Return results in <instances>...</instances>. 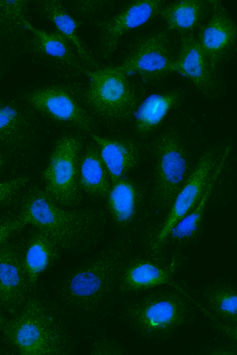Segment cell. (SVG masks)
<instances>
[{
  "label": "cell",
  "instance_id": "12",
  "mask_svg": "<svg viewBox=\"0 0 237 355\" xmlns=\"http://www.w3.org/2000/svg\"><path fill=\"white\" fill-rule=\"evenodd\" d=\"M26 28L30 36L27 51L51 69L66 78L86 75L91 71L74 46L56 30L47 32L34 27L27 20Z\"/></svg>",
  "mask_w": 237,
  "mask_h": 355
},
{
  "label": "cell",
  "instance_id": "7",
  "mask_svg": "<svg viewBox=\"0 0 237 355\" xmlns=\"http://www.w3.org/2000/svg\"><path fill=\"white\" fill-rule=\"evenodd\" d=\"M83 88L76 83L50 84L25 92L21 99L36 113L90 132L94 121L83 102Z\"/></svg>",
  "mask_w": 237,
  "mask_h": 355
},
{
  "label": "cell",
  "instance_id": "15",
  "mask_svg": "<svg viewBox=\"0 0 237 355\" xmlns=\"http://www.w3.org/2000/svg\"><path fill=\"white\" fill-rule=\"evenodd\" d=\"M30 1L0 0V74L24 51L30 36L26 28Z\"/></svg>",
  "mask_w": 237,
  "mask_h": 355
},
{
  "label": "cell",
  "instance_id": "22",
  "mask_svg": "<svg viewBox=\"0 0 237 355\" xmlns=\"http://www.w3.org/2000/svg\"><path fill=\"white\" fill-rule=\"evenodd\" d=\"M183 97L182 91L173 89L153 94L142 101L133 115L136 132L141 136L151 134L170 110L180 106Z\"/></svg>",
  "mask_w": 237,
  "mask_h": 355
},
{
  "label": "cell",
  "instance_id": "27",
  "mask_svg": "<svg viewBox=\"0 0 237 355\" xmlns=\"http://www.w3.org/2000/svg\"><path fill=\"white\" fill-rule=\"evenodd\" d=\"M232 147L233 145L231 144L227 149L213 177L197 205L171 230L169 236L170 235L174 240L178 242H185L192 239L198 231L201 224L206 203L216 180L231 153Z\"/></svg>",
  "mask_w": 237,
  "mask_h": 355
},
{
  "label": "cell",
  "instance_id": "14",
  "mask_svg": "<svg viewBox=\"0 0 237 355\" xmlns=\"http://www.w3.org/2000/svg\"><path fill=\"white\" fill-rule=\"evenodd\" d=\"M164 4V1L160 0L132 1L115 15L95 22L98 31L97 48L100 57L110 60L121 36L159 15Z\"/></svg>",
  "mask_w": 237,
  "mask_h": 355
},
{
  "label": "cell",
  "instance_id": "21",
  "mask_svg": "<svg viewBox=\"0 0 237 355\" xmlns=\"http://www.w3.org/2000/svg\"><path fill=\"white\" fill-rule=\"evenodd\" d=\"M103 161L110 175L112 183L123 178L140 160V146L129 139H109L92 134Z\"/></svg>",
  "mask_w": 237,
  "mask_h": 355
},
{
  "label": "cell",
  "instance_id": "13",
  "mask_svg": "<svg viewBox=\"0 0 237 355\" xmlns=\"http://www.w3.org/2000/svg\"><path fill=\"white\" fill-rule=\"evenodd\" d=\"M179 52L172 64L173 71L188 78L206 97L217 99L226 91L225 83L200 48L193 33L180 34Z\"/></svg>",
  "mask_w": 237,
  "mask_h": 355
},
{
  "label": "cell",
  "instance_id": "26",
  "mask_svg": "<svg viewBox=\"0 0 237 355\" xmlns=\"http://www.w3.org/2000/svg\"><path fill=\"white\" fill-rule=\"evenodd\" d=\"M202 295L207 307L218 320L237 335V295L235 287L217 284L206 288Z\"/></svg>",
  "mask_w": 237,
  "mask_h": 355
},
{
  "label": "cell",
  "instance_id": "11",
  "mask_svg": "<svg viewBox=\"0 0 237 355\" xmlns=\"http://www.w3.org/2000/svg\"><path fill=\"white\" fill-rule=\"evenodd\" d=\"M171 41L165 31L153 32L135 38L121 63L115 67L127 74H138L146 83L156 85L172 73Z\"/></svg>",
  "mask_w": 237,
  "mask_h": 355
},
{
  "label": "cell",
  "instance_id": "33",
  "mask_svg": "<svg viewBox=\"0 0 237 355\" xmlns=\"http://www.w3.org/2000/svg\"><path fill=\"white\" fill-rule=\"evenodd\" d=\"M6 162L5 159L0 155V172L4 167Z\"/></svg>",
  "mask_w": 237,
  "mask_h": 355
},
{
  "label": "cell",
  "instance_id": "20",
  "mask_svg": "<svg viewBox=\"0 0 237 355\" xmlns=\"http://www.w3.org/2000/svg\"><path fill=\"white\" fill-rule=\"evenodd\" d=\"M35 7L40 15L50 21L56 31L71 42L91 71L101 69L99 63L78 34V29L83 22L73 17L62 1L36 0L35 1Z\"/></svg>",
  "mask_w": 237,
  "mask_h": 355
},
{
  "label": "cell",
  "instance_id": "9",
  "mask_svg": "<svg viewBox=\"0 0 237 355\" xmlns=\"http://www.w3.org/2000/svg\"><path fill=\"white\" fill-rule=\"evenodd\" d=\"M40 125L36 113L15 102L0 100V155L5 160L23 163L38 149Z\"/></svg>",
  "mask_w": 237,
  "mask_h": 355
},
{
  "label": "cell",
  "instance_id": "29",
  "mask_svg": "<svg viewBox=\"0 0 237 355\" xmlns=\"http://www.w3.org/2000/svg\"><path fill=\"white\" fill-rule=\"evenodd\" d=\"M30 179L31 177L23 176L0 182V208L13 201Z\"/></svg>",
  "mask_w": 237,
  "mask_h": 355
},
{
  "label": "cell",
  "instance_id": "5",
  "mask_svg": "<svg viewBox=\"0 0 237 355\" xmlns=\"http://www.w3.org/2000/svg\"><path fill=\"white\" fill-rule=\"evenodd\" d=\"M83 99L92 115L111 122L133 117L142 102L144 91L127 74L115 67L89 71Z\"/></svg>",
  "mask_w": 237,
  "mask_h": 355
},
{
  "label": "cell",
  "instance_id": "10",
  "mask_svg": "<svg viewBox=\"0 0 237 355\" xmlns=\"http://www.w3.org/2000/svg\"><path fill=\"white\" fill-rule=\"evenodd\" d=\"M230 144L228 142L213 145L201 153L171 206L166 218L157 236L153 246L155 250L158 249L168 238L176 224L197 205Z\"/></svg>",
  "mask_w": 237,
  "mask_h": 355
},
{
  "label": "cell",
  "instance_id": "24",
  "mask_svg": "<svg viewBox=\"0 0 237 355\" xmlns=\"http://www.w3.org/2000/svg\"><path fill=\"white\" fill-rule=\"evenodd\" d=\"M209 9L208 1L177 0L164 6L159 15L169 30H176L183 34L193 33L198 28Z\"/></svg>",
  "mask_w": 237,
  "mask_h": 355
},
{
  "label": "cell",
  "instance_id": "32",
  "mask_svg": "<svg viewBox=\"0 0 237 355\" xmlns=\"http://www.w3.org/2000/svg\"><path fill=\"white\" fill-rule=\"evenodd\" d=\"M2 307L0 303V332H1L7 320L4 317L2 313Z\"/></svg>",
  "mask_w": 237,
  "mask_h": 355
},
{
  "label": "cell",
  "instance_id": "2",
  "mask_svg": "<svg viewBox=\"0 0 237 355\" xmlns=\"http://www.w3.org/2000/svg\"><path fill=\"white\" fill-rule=\"evenodd\" d=\"M125 247L114 242L66 276L59 288L64 304L76 311L91 312L113 291L126 262Z\"/></svg>",
  "mask_w": 237,
  "mask_h": 355
},
{
  "label": "cell",
  "instance_id": "6",
  "mask_svg": "<svg viewBox=\"0 0 237 355\" xmlns=\"http://www.w3.org/2000/svg\"><path fill=\"white\" fill-rule=\"evenodd\" d=\"M83 140L77 134L59 138L41 174L45 192L59 206L74 208L80 204L82 195L79 183V165Z\"/></svg>",
  "mask_w": 237,
  "mask_h": 355
},
{
  "label": "cell",
  "instance_id": "16",
  "mask_svg": "<svg viewBox=\"0 0 237 355\" xmlns=\"http://www.w3.org/2000/svg\"><path fill=\"white\" fill-rule=\"evenodd\" d=\"M210 17L198 28V42L212 65L229 58L235 47L237 27L220 0H207Z\"/></svg>",
  "mask_w": 237,
  "mask_h": 355
},
{
  "label": "cell",
  "instance_id": "19",
  "mask_svg": "<svg viewBox=\"0 0 237 355\" xmlns=\"http://www.w3.org/2000/svg\"><path fill=\"white\" fill-rule=\"evenodd\" d=\"M35 229L21 245H18L22 263L32 290L40 274L58 259L61 249L49 236Z\"/></svg>",
  "mask_w": 237,
  "mask_h": 355
},
{
  "label": "cell",
  "instance_id": "4",
  "mask_svg": "<svg viewBox=\"0 0 237 355\" xmlns=\"http://www.w3.org/2000/svg\"><path fill=\"white\" fill-rule=\"evenodd\" d=\"M194 313L190 297L182 289L166 288L129 304L124 317L131 327L143 337L161 340L190 322Z\"/></svg>",
  "mask_w": 237,
  "mask_h": 355
},
{
  "label": "cell",
  "instance_id": "28",
  "mask_svg": "<svg viewBox=\"0 0 237 355\" xmlns=\"http://www.w3.org/2000/svg\"><path fill=\"white\" fill-rule=\"evenodd\" d=\"M113 4V1L110 0H77L69 1L65 6L72 15L89 18L111 8Z\"/></svg>",
  "mask_w": 237,
  "mask_h": 355
},
{
  "label": "cell",
  "instance_id": "1",
  "mask_svg": "<svg viewBox=\"0 0 237 355\" xmlns=\"http://www.w3.org/2000/svg\"><path fill=\"white\" fill-rule=\"evenodd\" d=\"M17 217L26 225H32L47 234L61 249L72 252L84 251L97 245L107 224L103 211L63 209L35 184L24 193Z\"/></svg>",
  "mask_w": 237,
  "mask_h": 355
},
{
  "label": "cell",
  "instance_id": "30",
  "mask_svg": "<svg viewBox=\"0 0 237 355\" xmlns=\"http://www.w3.org/2000/svg\"><path fill=\"white\" fill-rule=\"evenodd\" d=\"M26 225L20 221L17 217H0V247L8 242L15 233Z\"/></svg>",
  "mask_w": 237,
  "mask_h": 355
},
{
  "label": "cell",
  "instance_id": "25",
  "mask_svg": "<svg viewBox=\"0 0 237 355\" xmlns=\"http://www.w3.org/2000/svg\"><path fill=\"white\" fill-rule=\"evenodd\" d=\"M140 191L131 180L120 178L112 183L107 197V207L114 223L122 227L128 225L135 216Z\"/></svg>",
  "mask_w": 237,
  "mask_h": 355
},
{
  "label": "cell",
  "instance_id": "3",
  "mask_svg": "<svg viewBox=\"0 0 237 355\" xmlns=\"http://www.w3.org/2000/svg\"><path fill=\"white\" fill-rule=\"evenodd\" d=\"M4 341L24 355L65 354L68 341L61 323L45 304L30 297L7 320L2 331Z\"/></svg>",
  "mask_w": 237,
  "mask_h": 355
},
{
  "label": "cell",
  "instance_id": "8",
  "mask_svg": "<svg viewBox=\"0 0 237 355\" xmlns=\"http://www.w3.org/2000/svg\"><path fill=\"white\" fill-rule=\"evenodd\" d=\"M156 160L154 194L158 205L171 206L192 170L189 157L180 134L166 129L152 143Z\"/></svg>",
  "mask_w": 237,
  "mask_h": 355
},
{
  "label": "cell",
  "instance_id": "31",
  "mask_svg": "<svg viewBox=\"0 0 237 355\" xmlns=\"http://www.w3.org/2000/svg\"><path fill=\"white\" fill-rule=\"evenodd\" d=\"M236 350L234 348H223L216 350L215 353H213L212 354L215 355H236L237 354L234 353Z\"/></svg>",
  "mask_w": 237,
  "mask_h": 355
},
{
  "label": "cell",
  "instance_id": "23",
  "mask_svg": "<svg viewBox=\"0 0 237 355\" xmlns=\"http://www.w3.org/2000/svg\"><path fill=\"white\" fill-rule=\"evenodd\" d=\"M110 177L96 144L90 143L81 154L79 183L82 191L94 199L107 198L111 188Z\"/></svg>",
  "mask_w": 237,
  "mask_h": 355
},
{
  "label": "cell",
  "instance_id": "17",
  "mask_svg": "<svg viewBox=\"0 0 237 355\" xmlns=\"http://www.w3.org/2000/svg\"><path fill=\"white\" fill-rule=\"evenodd\" d=\"M23 266L18 245L7 242L0 247V303L10 315H15L32 292Z\"/></svg>",
  "mask_w": 237,
  "mask_h": 355
},
{
  "label": "cell",
  "instance_id": "18",
  "mask_svg": "<svg viewBox=\"0 0 237 355\" xmlns=\"http://www.w3.org/2000/svg\"><path fill=\"white\" fill-rule=\"evenodd\" d=\"M176 260V257H173L165 267L142 258L126 262L121 271L117 287L124 293L141 291L162 284L178 288L172 280L177 267Z\"/></svg>",
  "mask_w": 237,
  "mask_h": 355
}]
</instances>
